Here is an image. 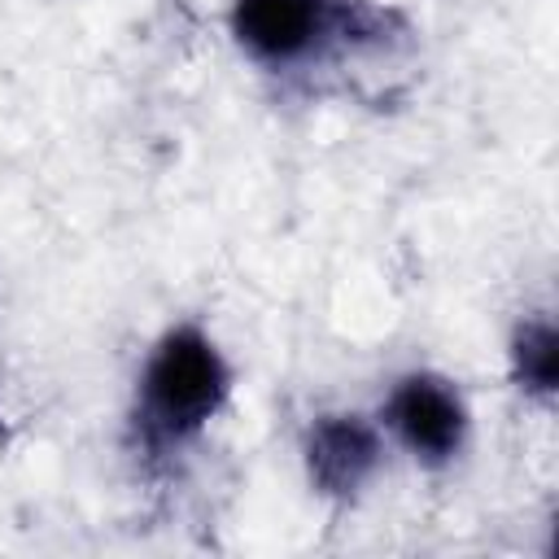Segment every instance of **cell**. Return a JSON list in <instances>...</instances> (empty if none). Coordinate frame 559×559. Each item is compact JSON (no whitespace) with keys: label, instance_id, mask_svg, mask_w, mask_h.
I'll return each mask as SVG.
<instances>
[{"label":"cell","instance_id":"6da1fadb","mask_svg":"<svg viewBox=\"0 0 559 559\" xmlns=\"http://www.w3.org/2000/svg\"><path fill=\"white\" fill-rule=\"evenodd\" d=\"M231 367L214 336L197 323H175L157 336L144 358L135 424L153 445H179L197 437L227 402Z\"/></svg>","mask_w":559,"mask_h":559},{"label":"cell","instance_id":"7a4b0ae2","mask_svg":"<svg viewBox=\"0 0 559 559\" xmlns=\"http://www.w3.org/2000/svg\"><path fill=\"white\" fill-rule=\"evenodd\" d=\"M384 13L358 0H231L236 44L271 70L306 66L341 44L380 35Z\"/></svg>","mask_w":559,"mask_h":559},{"label":"cell","instance_id":"3957f363","mask_svg":"<svg viewBox=\"0 0 559 559\" xmlns=\"http://www.w3.org/2000/svg\"><path fill=\"white\" fill-rule=\"evenodd\" d=\"M384 428L415 463L445 467L467 441V402L454 380L437 371H406L384 397Z\"/></svg>","mask_w":559,"mask_h":559},{"label":"cell","instance_id":"277c9868","mask_svg":"<svg viewBox=\"0 0 559 559\" xmlns=\"http://www.w3.org/2000/svg\"><path fill=\"white\" fill-rule=\"evenodd\" d=\"M306 476L323 498H358L384 463L380 424L354 411H328L306 428Z\"/></svg>","mask_w":559,"mask_h":559},{"label":"cell","instance_id":"5b68a950","mask_svg":"<svg viewBox=\"0 0 559 559\" xmlns=\"http://www.w3.org/2000/svg\"><path fill=\"white\" fill-rule=\"evenodd\" d=\"M511 376L528 397H550L559 384V332L546 314L520 319L511 336Z\"/></svg>","mask_w":559,"mask_h":559}]
</instances>
